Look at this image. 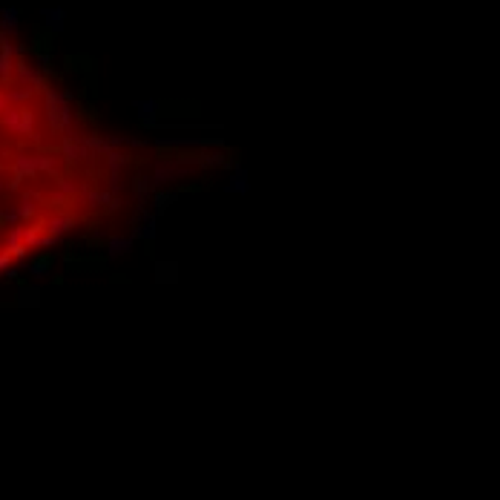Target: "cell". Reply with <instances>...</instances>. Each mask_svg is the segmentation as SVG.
<instances>
[{"instance_id":"cell-1","label":"cell","mask_w":500,"mask_h":500,"mask_svg":"<svg viewBox=\"0 0 500 500\" xmlns=\"http://www.w3.org/2000/svg\"><path fill=\"white\" fill-rule=\"evenodd\" d=\"M138 150L104 133L35 52L0 38V282L133 228L147 196Z\"/></svg>"}]
</instances>
